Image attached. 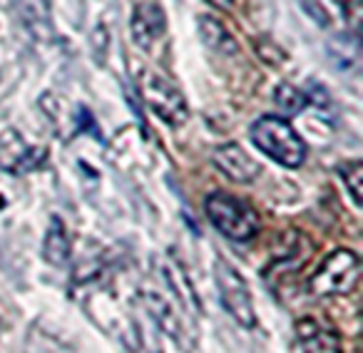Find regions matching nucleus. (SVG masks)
<instances>
[{"instance_id": "1", "label": "nucleus", "mask_w": 363, "mask_h": 353, "mask_svg": "<svg viewBox=\"0 0 363 353\" xmlns=\"http://www.w3.org/2000/svg\"><path fill=\"white\" fill-rule=\"evenodd\" d=\"M254 147L277 164L296 169L306 159V142L298 137L294 125L281 115H264L249 130Z\"/></svg>"}, {"instance_id": "2", "label": "nucleus", "mask_w": 363, "mask_h": 353, "mask_svg": "<svg viewBox=\"0 0 363 353\" xmlns=\"http://www.w3.org/2000/svg\"><path fill=\"white\" fill-rule=\"evenodd\" d=\"M209 222L232 242H249L262 232V217L249 202L227 192H212L204 199Z\"/></svg>"}, {"instance_id": "3", "label": "nucleus", "mask_w": 363, "mask_h": 353, "mask_svg": "<svg viewBox=\"0 0 363 353\" xmlns=\"http://www.w3.org/2000/svg\"><path fill=\"white\" fill-rule=\"evenodd\" d=\"M361 279V259L351 249H336L321 262V267L308 279V291L313 296H346Z\"/></svg>"}, {"instance_id": "4", "label": "nucleus", "mask_w": 363, "mask_h": 353, "mask_svg": "<svg viewBox=\"0 0 363 353\" xmlns=\"http://www.w3.org/2000/svg\"><path fill=\"white\" fill-rule=\"evenodd\" d=\"M142 100L169 127L184 125L189 117V107L182 90L177 85H172L167 77L157 75V72H145L142 75Z\"/></svg>"}, {"instance_id": "5", "label": "nucleus", "mask_w": 363, "mask_h": 353, "mask_svg": "<svg viewBox=\"0 0 363 353\" xmlns=\"http://www.w3.org/2000/svg\"><path fill=\"white\" fill-rule=\"evenodd\" d=\"M214 279H217L219 286V298H222V306L232 313V318L237 323H242L244 328L257 326V313H254V301L249 286L239 271L234 267H229L227 262L219 259L214 264Z\"/></svg>"}, {"instance_id": "6", "label": "nucleus", "mask_w": 363, "mask_h": 353, "mask_svg": "<svg viewBox=\"0 0 363 353\" xmlns=\"http://www.w3.org/2000/svg\"><path fill=\"white\" fill-rule=\"evenodd\" d=\"M48 162V150L43 147H33L18 137V132L8 130L0 137V167L8 169L11 174L21 176L28 172L40 169Z\"/></svg>"}, {"instance_id": "7", "label": "nucleus", "mask_w": 363, "mask_h": 353, "mask_svg": "<svg viewBox=\"0 0 363 353\" xmlns=\"http://www.w3.org/2000/svg\"><path fill=\"white\" fill-rule=\"evenodd\" d=\"M132 40L140 50H152L155 43L162 40L167 30V18L157 3L145 0V3H137L135 11H132Z\"/></svg>"}, {"instance_id": "8", "label": "nucleus", "mask_w": 363, "mask_h": 353, "mask_svg": "<svg viewBox=\"0 0 363 353\" xmlns=\"http://www.w3.org/2000/svg\"><path fill=\"white\" fill-rule=\"evenodd\" d=\"M214 164H217L219 172L232 179L237 184H252L259 179L262 174V164H259L254 157H249L244 152V147H239L237 142H229V145H222L214 150Z\"/></svg>"}, {"instance_id": "9", "label": "nucleus", "mask_w": 363, "mask_h": 353, "mask_svg": "<svg viewBox=\"0 0 363 353\" xmlns=\"http://www.w3.org/2000/svg\"><path fill=\"white\" fill-rule=\"evenodd\" d=\"M296 336L301 343L303 353H341L343 343H341V333L336 328L321 326L313 318H303L296 323Z\"/></svg>"}, {"instance_id": "10", "label": "nucleus", "mask_w": 363, "mask_h": 353, "mask_svg": "<svg viewBox=\"0 0 363 353\" xmlns=\"http://www.w3.org/2000/svg\"><path fill=\"white\" fill-rule=\"evenodd\" d=\"M142 301H145V308L150 311V316L157 321V326H160L162 331H164L167 336L177 343V346L184 348V338H182L184 328H182L179 316L172 311L169 301H164V298H162L160 293H155V291H147L145 296H142Z\"/></svg>"}, {"instance_id": "11", "label": "nucleus", "mask_w": 363, "mask_h": 353, "mask_svg": "<svg viewBox=\"0 0 363 353\" xmlns=\"http://www.w3.org/2000/svg\"><path fill=\"white\" fill-rule=\"evenodd\" d=\"M70 254H72L70 234H67L60 217H52L50 227L45 232V239H43V259L48 264H52V267H65L70 262Z\"/></svg>"}, {"instance_id": "12", "label": "nucleus", "mask_w": 363, "mask_h": 353, "mask_svg": "<svg viewBox=\"0 0 363 353\" xmlns=\"http://www.w3.org/2000/svg\"><path fill=\"white\" fill-rule=\"evenodd\" d=\"M199 28H202V40L212 50L224 52V55H234L237 52V43H234V38L229 35V30L217 18H199Z\"/></svg>"}, {"instance_id": "13", "label": "nucleus", "mask_w": 363, "mask_h": 353, "mask_svg": "<svg viewBox=\"0 0 363 353\" xmlns=\"http://www.w3.org/2000/svg\"><path fill=\"white\" fill-rule=\"evenodd\" d=\"M274 102L284 115H298L303 107L308 105V95L298 87H294L291 82H281L274 90Z\"/></svg>"}, {"instance_id": "14", "label": "nucleus", "mask_w": 363, "mask_h": 353, "mask_svg": "<svg viewBox=\"0 0 363 353\" xmlns=\"http://www.w3.org/2000/svg\"><path fill=\"white\" fill-rule=\"evenodd\" d=\"M338 176H341V182L346 184L351 199L361 207L363 204V162L361 159L343 162V164L338 167Z\"/></svg>"}, {"instance_id": "15", "label": "nucleus", "mask_w": 363, "mask_h": 353, "mask_svg": "<svg viewBox=\"0 0 363 353\" xmlns=\"http://www.w3.org/2000/svg\"><path fill=\"white\" fill-rule=\"evenodd\" d=\"M214 8H219V11H229V8L234 6V0H209Z\"/></svg>"}]
</instances>
